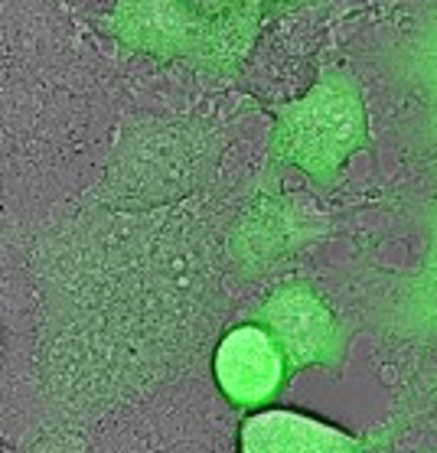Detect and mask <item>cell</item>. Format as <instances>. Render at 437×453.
Here are the masks:
<instances>
[{"label": "cell", "instance_id": "cell-1", "mask_svg": "<svg viewBox=\"0 0 437 453\" xmlns=\"http://www.w3.org/2000/svg\"><path fill=\"white\" fill-rule=\"evenodd\" d=\"M365 141V111L349 85L323 82L281 114L278 150L313 176H330Z\"/></svg>", "mask_w": 437, "mask_h": 453}, {"label": "cell", "instance_id": "cell-2", "mask_svg": "<svg viewBox=\"0 0 437 453\" xmlns=\"http://www.w3.org/2000/svg\"><path fill=\"white\" fill-rule=\"evenodd\" d=\"M291 362L261 323L232 330L216 349V381L222 395L242 408H261L281 392Z\"/></svg>", "mask_w": 437, "mask_h": 453}, {"label": "cell", "instance_id": "cell-3", "mask_svg": "<svg viewBox=\"0 0 437 453\" xmlns=\"http://www.w3.org/2000/svg\"><path fill=\"white\" fill-rule=\"evenodd\" d=\"M261 326L278 340L291 369L330 365L340 359V330L334 313L310 288H288L261 307Z\"/></svg>", "mask_w": 437, "mask_h": 453}, {"label": "cell", "instance_id": "cell-4", "mask_svg": "<svg viewBox=\"0 0 437 453\" xmlns=\"http://www.w3.org/2000/svg\"><path fill=\"white\" fill-rule=\"evenodd\" d=\"M242 453H363V441L301 411L268 408L242 424Z\"/></svg>", "mask_w": 437, "mask_h": 453}]
</instances>
